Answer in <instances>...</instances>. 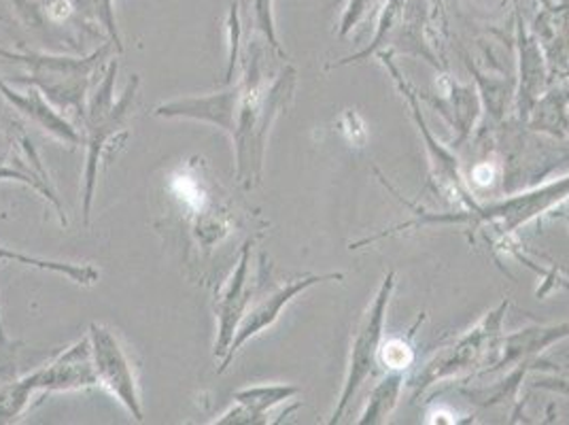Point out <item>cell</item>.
Masks as SVG:
<instances>
[{"label":"cell","instance_id":"obj_1","mask_svg":"<svg viewBox=\"0 0 569 425\" xmlns=\"http://www.w3.org/2000/svg\"><path fill=\"white\" fill-rule=\"evenodd\" d=\"M296 81L298 75L293 67H283L268 81L260 41H247L242 72L237 79L234 126L230 132L237 154V181L244 189L260 186L270 128L293 100Z\"/></svg>","mask_w":569,"mask_h":425},{"label":"cell","instance_id":"obj_2","mask_svg":"<svg viewBox=\"0 0 569 425\" xmlns=\"http://www.w3.org/2000/svg\"><path fill=\"white\" fill-rule=\"evenodd\" d=\"M379 172V170H377ZM380 181L385 184V188L391 189L398 200L406 205L410 211L415 212V219H408L400 226H393L391 230L379 233L375 237L361 238L357 243H351V249H359L363 245L377 243L380 238L393 237L400 235L403 230L410 228H427V226H459L466 230H489L498 233L499 237H506L515 230H519L525 224L538 219L540 215L557 209L559 205H563L569 200V175L555 179L545 186L538 188L525 189L521 194H512V196H503L501 200L489 202V205H478L475 207H463V211L457 212H433L426 211L412 202H406L402 196L398 194V189L391 184L385 181V177L380 175Z\"/></svg>","mask_w":569,"mask_h":425},{"label":"cell","instance_id":"obj_3","mask_svg":"<svg viewBox=\"0 0 569 425\" xmlns=\"http://www.w3.org/2000/svg\"><path fill=\"white\" fill-rule=\"evenodd\" d=\"M118 60H109L100 81L88 96L86 113L81 118V139L86 147V168H83V194H81V212L83 224L90 226L92 207L100 165L111 162L119 147L130 137V118L141 88V77L130 75L123 92L116 98V77Z\"/></svg>","mask_w":569,"mask_h":425},{"label":"cell","instance_id":"obj_4","mask_svg":"<svg viewBox=\"0 0 569 425\" xmlns=\"http://www.w3.org/2000/svg\"><path fill=\"white\" fill-rule=\"evenodd\" d=\"M116 46L111 41L102 43L88 56H60L48 51H32V49L0 48V60L24 67V75L13 77L11 83L34 86L49 102L64 116L72 113L81 121L86 113L90 86L94 81L96 72L109 60Z\"/></svg>","mask_w":569,"mask_h":425},{"label":"cell","instance_id":"obj_5","mask_svg":"<svg viewBox=\"0 0 569 425\" xmlns=\"http://www.w3.org/2000/svg\"><path fill=\"white\" fill-rule=\"evenodd\" d=\"M510 303L501 300L498 307L489 310L472 330L461 334L449 347L433 355L421 370L410 377L412 401H419L427 389L436 383H445L449 378L470 375L482 366H491L499 355L501 345V324L508 313Z\"/></svg>","mask_w":569,"mask_h":425},{"label":"cell","instance_id":"obj_6","mask_svg":"<svg viewBox=\"0 0 569 425\" xmlns=\"http://www.w3.org/2000/svg\"><path fill=\"white\" fill-rule=\"evenodd\" d=\"M396 289V270H389L380 284L375 300L368 305L366 313L361 315V322L357 324L353 338H351V352H349V364H347V377L340 392L338 404L333 408L330 424H338L351 402L363 387V383L375 373L379 364L380 345H382V330L387 319V308L391 303Z\"/></svg>","mask_w":569,"mask_h":425},{"label":"cell","instance_id":"obj_7","mask_svg":"<svg viewBox=\"0 0 569 425\" xmlns=\"http://www.w3.org/2000/svg\"><path fill=\"white\" fill-rule=\"evenodd\" d=\"M88 340H90L98 385L107 389L126 408V413L132 419L142 422L144 411H142L141 394H139L137 370L116 330L94 322L88 328Z\"/></svg>","mask_w":569,"mask_h":425},{"label":"cell","instance_id":"obj_8","mask_svg":"<svg viewBox=\"0 0 569 425\" xmlns=\"http://www.w3.org/2000/svg\"><path fill=\"white\" fill-rule=\"evenodd\" d=\"M0 181H18L26 188L34 189L53 207L60 224L64 228L69 226L67 209L24 126L20 121H11L9 128H2V113H0Z\"/></svg>","mask_w":569,"mask_h":425},{"label":"cell","instance_id":"obj_9","mask_svg":"<svg viewBox=\"0 0 569 425\" xmlns=\"http://www.w3.org/2000/svg\"><path fill=\"white\" fill-rule=\"evenodd\" d=\"M191 160L179 175L172 177V191L174 198L186 207L191 215L193 237L202 249H213L223 238L228 237L232 228L230 211L214 198L213 184L202 172V160Z\"/></svg>","mask_w":569,"mask_h":425},{"label":"cell","instance_id":"obj_10","mask_svg":"<svg viewBox=\"0 0 569 425\" xmlns=\"http://www.w3.org/2000/svg\"><path fill=\"white\" fill-rule=\"evenodd\" d=\"M253 238H247V243L240 249L237 268L228 277V281L221 285L214 294L213 313L217 319V338H214L213 355L223 362L230 352V345L234 340L238 326L244 317V313L251 307L258 287H260V264L258 273L253 275Z\"/></svg>","mask_w":569,"mask_h":425},{"label":"cell","instance_id":"obj_11","mask_svg":"<svg viewBox=\"0 0 569 425\" xmlns=\"http://www.w3.org/2000/svg\"><path fill=\"white\" fill-rule=\"evenodd\" d=\"M263 270H266V256L261 254V279H263ZM261 279L258 294H256V298H253L249 310L244 313V317H242V322H240V326H238L237 334H234V340H232V345H230V352L226 355V359L221 362V366H219L217 373H226V370H228V366L232 364L234 355L242 349L244 343H249L251 338H256L260 332L272 328V326L279 322L283 308L287 307L293 298H298L300 294H305L307 289L315 287V285L328 284V281H342L345 275H342V273L305 275V277H298V279H293V281L279 285V287L272 289V291H261V285H263Z\"/></svg>","mask_w":569,"mask_h":425},{"label":"cell","instance_id":"obj_12","mask_svg":"<svg viewBox=\"0 0 569 425\" xmlns=\"http://www.w3.org/2000/svg\"><path fill=\"white\" fill-rule=\"evenodd\" d=\"M380 58V62L387 67V71L391 72L393 81L398 83V90L402 92L408 107H410V116L415 119L423 141L427 147V158H429V165H431V177L436 181V186L440 191L449 194L455 200H459L463 207H475L476 200L470 196V189L463 184V177L459 172V160L452 156L451 151L447 147H442L440 142L436 141L427 128L426 118L421 113V105H419V96L412 90V86L403 79L402 72L396 67L393 62V53L391 51H380L377 53Z\"/></svg>","mask_w":569,"mask_h":425},{"label":"cell","instance_id":"obj_13","mask_svg":"<svg viewBox=\"0 0 569 425\" xmlns=\"http://www.w3.org/2000/svg\"><path fill=\"white\" fill-rule=\"evenodd\" d=\"M542 51L548 79L569 77V0H538L529 30Z\"/></svg>","mask_w":569,"mask_h":425},{"label":"cell","instance_id":"obj_14","mask_svg":"<svg viewBox=\"0 0 569 425\" xmlns=\"http://www.w3.org/2000/svg\"><path fill=\"white\" fill-rule=\"evenodd\" d=\"M39 396L46 398L49 394H62V392H81L96 387L94 364L88 336L79 338L67 347L62 354L56 355L51 362L43 364L34 370Z\"/></svg>","mask_w":569,"mask_h":425},{"label":"cell","instance_id":"obj_15","mask_svg":"<svg viewBox=\"0 0 569 425\" xmlns=\"http://www.w3.org/2000/svg\"><path fill=\"white\" fill-rule=\"evenodd\" d=\"M569 338V322L563 324H546V326H531L522 330L512 332L501 338L498 359L491 364L493 368H487L485 375H493L498 370L517 368L521 364L536 366L540 355L545 354L548 347Z\"/></svg>","mask_w":569,"mask_h":425},{"label":"cell","instance_id":"obj_16","mask_svg":"<svg viewBox=\"0 0 569 425\" xmlns=\"http://www.w3.org/2000/svg\"><path fill=\"white\" fill-rule=\"evenodd\" d=\"M0 96L24 118L39 126L49 137L67 142L71 147L83 145L81 132L74 128L71 119L64 118L46 96L41 95L34 86H26L24 92L13 90V86L0 75Z\"/></svg>","mask_w":569,"mask_h":425},{"label":"cell","instance_id":"obj_17","mask_svg":"<svg viewBox=\"0 0 569 425\" xmlns=\"http://www.w3.org/2000/svg\"><path fill=\"white\" fill-rule=\"evenodd\" d=\"M300 396V387L296 385H287V383H263V385H253V387H244L234 392V402L237 406L230 408L228 413H223L221 417H217L213 425H232V424H268V413Z\"/></svg>","mask_w":569,"mask_h":425},{"label":"cell","instance_id":"obj_18","mask_svg":"<svg viewBox=\"0 0 569 425\" xmlns=\"http://www.w3.org/2000/svg\"><path fill=\"white\" fill-rule=\"evenodd\" d=\"M517 43L521 53V90H519V113L521 119L529 118V113L540 102V96L546 86L545 56L538 48L533 34L522 24L521 13L517 11Z\"/></svg>","mask_w":569,"mask_h":425},{"label":"cell","instance_id":"obj_19","mask_svg":"<svg viewBox=\"0 0 569 425\" xmlns=\"http://www.w3.org/2000/svg\"><path fill=\"white\" fill-rule=\"evenodd\" d=\"M0 260L22 264V266H28V268L43 270V273H53V275L67 277L72 284L83 285V287H92L100 279V273L96 270L92 264L46 260V258H37V256H28V254H22V251H16V249L4 247V245H0Z\"/></svg>","mask_w":569,"mask_h":425},{"label":"cell","instance_id":"obj_20","mask_svg":"<svg viewBox=\"0 0 569 425\" xmlns=\"http://www.w3.org/2000/svg\"><path fill=\"white\" fill-rule=\"evenodd\" d=\"M403 385H406L403 370H389L375 385V389H372V394L368 398V404H366L361 417L357 419V424H385L387 417L393 413V408L398 406V402L402 398Z\"/></svg>","mask_w":569,"mask_h":425},{"label":"cell","instance_id":"obj_21","mask_svg":"<svg viewBox=\"0 0 569 425\" xmlns=\"http://www.w3.org/2000/svg\"><path fill=\"white\" fill-rule=\"evenodd\" d=\"M447 102L445 100H433L429 98L440 113H445L455 130H457V139L455 142L463 141L468 139V135L472 132V126H475L476 116H478V102H476V96L470 88H459L455 81H449V90H447Z\"/></svg>","mask_w":569,"mask_h":425},{"label":"cell","instance_id":"obj_22","mask_svg":"<svg viewBox=\"0 0 569 425\" xmlns=\"http://www.w3.org/2000/svg\"><path fill=\"white\" fill-rule=\"evenodd\" d=\"M32 401H41L34 370L26 377L4 380L0 385V425L20 422Z\"/></svg>","mask_w":569,"mask_h":425},{"label":"cell","instance_id":"obj_23","mask_svg":"<svg viewBox=\"0 0 569 425\" xmlns=\"http://www.w3.org/2000/svg\"><path fill=\"white\" fill-rule=\"evenodd\" d=\"M251 9H253V28L260 32L263 41L274 53L284 58L281 41L277 37V24H274V0H251Z\"/></svg>","mask_w":569,"mask_h":425},{"label":"cell","instance_id":"obj_24","mask_svg":"<svg viewBox=\"0 0 569 425\" xmlns=\"http://www.w3.org/2000/svg\"><path fill=\"white\" fill-rule=\"evenodd\" d=\"M417 326L408 332L406 338H391L385 345H380L379 357L380 362L385 364V368H389V370H406L408 366H412L415 352L410 347V338H412V334L417 330Z\"/></svg>","mask_w":569,"mask_h":425},{"label":"cell","instance_id":"obj_25","mask_svg":"<svg viewBox=\"0 0 569 425\" xmlns=\"http://www.w3.org/2000/svg\"><path fill=\"white\" fill-rule=\"evenodd\" d=\"M380 4H385V0H349L340 18L338 37L345 39L347 34H351L357 26L368 20V16H372L377 9H382Z\"/></svg>","mask_w":569,"mask_h":425},{"label":"cell","instance_id":"obj_26","mask_svg":"<svg viewBox=\"0 0 569 425\" xmlns=\"http://www.w3.org/2000/svg\"><path fill=\"white\" fill-rule=\"evenodd\" d=\"M96 2H98V24L104 28L109 41L121 53L123 51V43H121L118 20H116V2L113 0H96Z\"/></svg>","mask_w":569,"mask_h":425},{"label":"cell","instance_id":"obj_27","mask_svg":"<svg viewBox=\"0 0 569 425\" xmlns=\"http://www.w3.org/2000/svg\"><path fill=\"white\" fill-rule=\"evenodd\" d=\"M340 130L347 137V141L356 145V147H363L368 141V130H366L363 121L357 116L356 111H345L340 116Z\"/></svg>","mask_w":569,"mask_h":425},{"label":"cell","instance_id":"obj_28","mask_svg":"<svg viewBox=\"0 0 569 425\" xmlns=\"http://www.w3.org/2000/svg\"><path fill=\"white\" fill-rule=\"evenodd\" d=\"M16 364V349H13V343L4 336L2 330V322H0V368L4 375H13L11 366Z\"/></svg>","mask_w":569,"mask_h":425}]
</instances>
